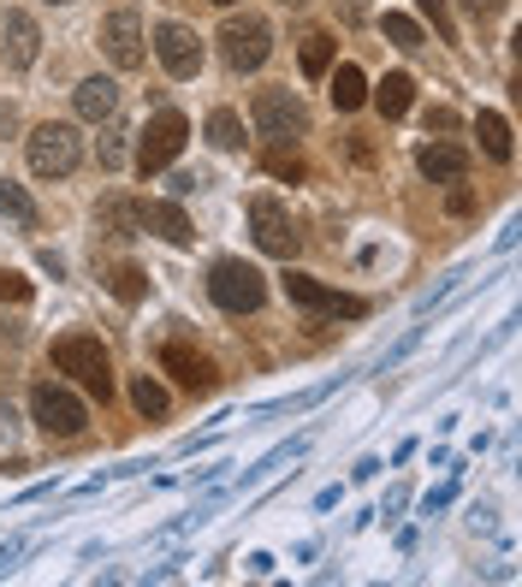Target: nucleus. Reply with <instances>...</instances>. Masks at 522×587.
<instances>
[{
  "label": "nucleus",
  "mask_w": 522,
  "mask_h": 587,
  "mask_svg": "<svg viewBox=\"0 0 522 587\" xmlns=\"http://www.w3.org/2000/svg\"><path fill=\"white\" fill-rule=\"evenodd\" d=\"M250 232H256L261 256L292 261L297 249H303V232H297V219H292V208H285L280 196H250Z\"/></svg>",
  "instance_id": "nucleus-9"
},
{
  "label": "nucleus",
  "mask_w": 522,
  "mask_h": 587,
  "mask_svg": "<svg viewBox=\"0 0 522 587\" xmlns=\"http://www.w3.org/2000/svg\"><path fill=\"white\" fill-rule=\"evenodd\" d=\"M95 36H101V54L113 60V71H137L143 66V19H137V7L107 12Z\"/></svg>",
  "instance_id": "nucleus-10"
},
{
  "label": "nucleus",
  "mask_w": 522,
  "mask_h": 587,
  "mask_svg": "<svg viewBox=\"0 0 522 587\" xmlns=\"http://www.w3.org/2000/svg\"><path fill=\"white\" fill-rule=\"evenodd\" d=\"M428 131H457V113L452 108H433L428 113Z\"/></svg>",
  "instance_id": "nucleus-33"
},
{
  "label": "nucleus",
  "mask_w": 522,
  "mask_h": 587,
  "mask_svg": "<svg viewBox=\"0 0 522 587\" xmlns=\"http://www.w3.org/2000/svg\"><path fill=\"white\" fill-rule=\"evenodd\" d=\"M208 297L220 303L226 315H256L261 303H268V279H261L250 261L226 256V261H214V268H208Z\"/></svg>",
  "instance_id": "nucleus-6"
},
{
  "label": "nucleus",
  "mask_w": 522,
  "mask_h": 587,
  "mask_svg": "<svg viewBox=\"0 0 522 587\" xmlns=\"http://www.w3.org/2000/svg\"><path fill=\"white\" fill-rule=\"evenodd\" d=\"M0 380H7V357H0Z\"/></svg>",
  "instance_id": "nucleus-36"
},
{
  "label": "nucleus",
  "mask_w": 522,
  "mask_h": 587,
  "mask_svg": "<svg viewBox=\"0 0 522 587\" xmlns=\"http://www.w3.org/2000/svg\"><path fill=\"white\" fill-rule=\"evenodd\" d=\"M0 303H31V279H19L12 268H0Z\"/></svg>",
  "instance_id": "nucleus-30"
},
{
  "label": "nucleus",
  "mask_w": 522,
  "mask_h": 587,
  "mask_svg": "<svg viewBox=\"0 0 522 587\" xmlns=\"http://www.w3.org/2000/svg\"><path fill=\"white\" fill-rule=\"evenodd\" d=\"M268 172L273 179H285V184H303V155H297V143H268Z\"/></svg>",
  "instance_id": "nucleus-27"
},
{
  "label": "nucleus",
  "mask_w": 522,
  "mask_h": 587,
  "mask_svg": "<svg viewBox=\"0 0 522 587\" xmlns=\"http://www.w3.org/2000/svg\"><path fill=\"white\" fill-rule=\"evenodd\" d=\"M0 48H7V66L12 71H31L36 54H42V31L31 12H7V24H0Z\"/></svg>",
  "instance_id": "nucleus-14"
},
{
  "label": "nucleus",
  "mask_w": 522,
  "mask_h": 587,
  "mask_svg": "<svg viewBox=\"0 0 522 587\" xmlns=\"http://www.w3.org/2000/svg\"><path fill=\"white\" fill-rule=\"evenodd\" d=\"M95 232L107 244H130V238H143V202H130V196H101V208H95Z\"/></svg>",
  "instance_id": "nucleus-13"
},
{
  "label": "nucleus",
  "mask_w": 522,
  "mask_h": 587,
  "mask_svg": "<svg viewBox=\"0 0 522 587\" xmlns=\"http://www.w3.org/2000/svg\"><path fill=\"white\" fill-rule=\"evenodd\" d=\"M285 297L297 303V309H309V315H332V320H362L368 315V303L351 297V291H339V285H321L315 273H297V268H285Z\"/></svg>",
  "instance_id": "nucleus-8"
},
{
  "label": "nucleus",
  "mask_w": 522,
  "mask_h": 587,
  "mask_svg": "<svg viewBox=\"0 0 522 587\" xmlns=\"http://www.w3.org/2000/svg\"><path fill=\"white\" fill-rule=\"evenodd\" d=\"M445 214H457V219H463V214H475V190L463 184V179L452 184V196H445Z\"/></svg>",
  "instance_id": "nucleus-31"
},
{
  "label": "nucleus",
  "mask_w": 522,
  "mask_h": 587,
  "mask_svg": "<svg viewBox=\"0 0 522 587\" xmlns=\"http://www.w3.org/2000/svg\"><path fill=\"white\" fill-rule=\"evenodd\" d=\"M202 184H208V172H172V196H191Z\"/></svg>",
  "instance_id": "nucleus-32"
},
{
  "label": "nucleus",
  "mask_w": 522,
  "mask_h": 587,
  "mask_svg": "<svg viewBox=\"0 0 522 587\" xmlns=\"http://www.w3.org/2000/svg\"><path fill=\"white\" fill-rule=\"evenodd\" d=\"M48 7H66V0H48Z\"/></svg>",
  "instance_id": "nucleus-37"
},
{
  "label": "nucleus",
  "mask_w": 522,
  "mask_h": 587,
  "mask_svg": "<svg viewBox=\"0 0 522 587\" xmlns=\"http://www.w3.org/2000/svg\"><path fill=\"white\" fill-rule=\"evenodd\" d=\"M250 125L261 143H297V137H309V108L297 101V90H256Z\"/></svg>",
  "instance_id": "nucleus-3"
},
{
  "label": "nucleus",
  "mask_w": 522,
  "mask_h": 587,
  "mask_svg": "<svg viewBox=\"0 0 522 587\" xmlns=\"http://www.w3.org/2000/svg\"><path fill=\"white\" fill-rule=\"evenodd\" d=\"M101 279H107V291H113L120 303H143V297H149V273L130 268V261H113V268L101 273Z\"/></svg>",
  "instance_id": "nucleus-22"
},
{
  "label": "nucleus",
  "mask_w": 522,
  "mask_h": 587,
  "mask_svg": "<svg viewBox=\"0 0 522 587\" xmlns=\"http://www.w3.org/2000/svg\"><path fill=\"white\" fill-rule=\"evenodd\" d=\"M416 167H422V179H433V184H457V179H469V149H463V143H422V149H416Z\"/></svg>",
  "instance_id": "nucleus-15"
},
{
  "label": "nucleus",
  "mask_w": 522,
  "mask_h": 587,
  "mask_svg": "<svg viewBox=\"0 0 522 587\" xmlns=\"http://www.w3.org/2000/svg\"><path fill=\"white\" fill-rule=\"evenodd\" d=\"M416 12L440 31V42H457V19H452V0H416Z\"/></svg>",
  "instance_id": "nucleus-28"
},
{
  "label": "nucleus",
  "mask_w": 522,
  "mask_h": 587,
  "mask_svg": "<svg viewBox=\"0 0 522 587\" xmlns=\"http://www.w3.org/2000/svg\"><path fill=\"white\" fill-rule=\"evenodd\" d=\"M143 232H155V238L172 244V249H191V238H196L179 202H143Z\"/></svg>",
  "instance_id": "nucleus-16"
},
{
  "label": "nucleus",
  "mask_w": 522,
  "mask_h": 587,
  "mask_svg": "<svg viewBox=\"0 0 522 587\" xmlns=\"http://www.w3.org/2000/svg\"><path fill=\"white\" fill-rule=\"evenodd\" d=\"M71 101H78V120H90V125H107L113 113H120V83H113V78H83V83H78V95H71Z\"/></svg>",
  "instance_id": "nucleus-17"
},
{
  "label": "nucleus",
  "mask_w": 522,
  "mask_h": 587,
  "mask_svg": "<svg viewBox=\"0 0 522 587\" xmlns=\"http://www.w3.org/2000/svg\"><path fill=\"white\" fill-rule=\"evenodd\" d=\"M268 54H273V24L268 19H256V12H231V19L220 24V60L231 71H261L268 66Z\"/></svg>",
  "instance_id": "nucleus-7"
},
{
  "label": "nucleus",
  "mask_w": 522,
  "mask_h": 587,
  "mask_svg": "<svg viewBox=\"0 0 522 587\" xmlns=\"http://www.w3.org/2000/svg\"><path fill=\"white\" fill-rule=\"evenodd\" d=\"M161 374H172L184 392H191V398H208V392L220 386V374H214V362L202 357L196 345H184V339H167V345H161Z\"/></svg>",
  "instance_id": "nucleus-12"
},
{
  "label": "nucleus",
  "mask_w": 522,
  "mask_h": 587,
  "mask_svg": "<svg viewBox=\"0 0 522 587\" xmlns=\"http://www.w3.org/2000/svg\"><path fill=\"white\" fill-rule=\"evenodd\" d=\"M48 357H54V369H60L71 386H83L90 398H113V357L101 339H90V332H60Z\"/></svg>",
  "instance_id": "nucleus-1"
},
{
  "label": "nucleus",
  "mask_w": 522,
  "mask_h": 587,
  "mask_svg": "<svg viewBox=\"0 0 522 587\" xmlns=\"http://www.w3.org/2000/svg\"><path fill=\"white\" fill-rule=\"evenodd\" d=\"M463 7H469L475 19H492V12H504V0H463Z\"/></svg>",
  "instance_id": "nucleus-34"
},
{
  "label": "nucleus",
  "mask_w": 522,
  "mask_h": 587,
  "mask_svg": "<svg viewBox=\"0 0 522 587\" xmlns=\"http://www.w3.org/2000/svg\"><path fill=\"white\" fill-rule=\"evenodd\" d=\"M184 143H191V120H184L179 108H161L149 125H143V143H137V172L143 179H161L172 160L184 155Z\"/></svg>",
  "instance_id": "nucleus-5"
},
{
  "label": "nucleus",
  "mask_w": 522,
  "mask_h": 587,
  "mask_svg": "<svg viewBox=\"0 0 522 587\" xmlns=\"http://www.w3.org/2000/svg\"><path fill=\"white\" fill-rule=\"evenodd\" d=\"M155 60H161L167 78H196L202 71V36L191 24H155Z\"/></svg>",
  "instance_id": "nucleus-11"
},
{
  "label": "nucleus",
  "mask_w": 522,
  "mask_h": 587,
  "mask_svg": "<svg viewBox=\"0 0 522 587\" xmlns=\"http://www.w3.org/2000/svg\"><path fill=\"white\" fill-rule=\"evenodd\" d=\"M214 7H226V12H231V7H238V0H214Z\"/></svg>",
  "instance_id": "nucleus-35"
},
{
  "label": "nucleus",
  "mask_w": 522,
  "mask_h": 587,
  "mask_svg": "<svg viewBox=\"0 0 522 587\" xmlns=\"http://www.w3.org/2000/svg\"><path fill=\"white\" fill-rule=\"evenodd\" d=\"M130 404H137L143 409V416H149V421H161L167 416V386H161V380H155V374H137V380H130Z\"/></svg>",
  "instance_id": "nucleus-25"
},
{
  "label": "nucleus",
  "mask_w": 522,
  "mask_h": 587,
  "mask_svg": "<svg viewBox=\"0 0 522 587\" xmlns=\"http://www.w3.org/2000/svg\"><path fill=\"white\" fill-rule=\"evenodd\" d=\"M285 7H303V0H285Z\"/></svg>",
  "instance_id": "nucleus-38"
},
{
  "label": "nucleus",
  "mask_w": 522,
  "mask_h": 587,
  "mask_svg": "<svg viewBox=\"0 0 522 587\" xmlns=\"http://www.w3.org/2000/svg\"><path fill=\"white\" fill-rule=\"evenodd\" d=\"M31 172L36 179H71L78 172V160H83V137H78V125H66V120H48V125H36L31 131Z\"/></svg>",
  "instance_id": "nucleus-4"
},
{
  "label": "nucleus",
  "mask_w": 522,
  "mask_h": 587,
  "mask_svg": "<svg viewBox=\"0 0 522 587\" xmlns=\"http://www.w3.org/2000/svg\"><path fill=\"white\" fill-rule=\"evenodd\" d=\"M332 54H339V42H332L327 31H309V36H303V48H297L303 78H327V71H332Z\"/></svg>",
  "instance_id": "nucleus-21"
},
{
  "label": "nucleus",
  "mask_w": 522,
  "mask_h": 587,
  "mask_svg": "<svg viewBox=\"0 0 522 587\" xmlns=\"http://www.w3.org/2000/svg\"><path fill=\"white\" fill-rule=\"evenodd\" d=\"M475 137H481L487 160H511V155H517V143H511V120H504V113H492V108L475 113Z\"/></svg>",
  "instance_id": "nucleus-20"
},
{
  "label": "nucleus",
  "mask_w": 522,
  "mask_h": 587,
  "mask_svg": "<svg viewBox=\"0 0 522 587\" xmlns=\"http://www.w3.org/2000/svg\"><path fill=\"white\" fill-rule=\"evenodd\" d=\"M381 36L392 42V48H404V54H416V48H428V36H422V24L410 19V12H381Z\"/></svg>",
  "instance_id": "nucleus-23"
},
{
  "label": "nucleus",
  "mask_w": 522,
  "mask_h": 587,
  "mask_svg": "<svg viewBox=\"0 0 522 587\" xmlns=\"http://www.w3.org/2000/svg\"><path fill=\"white\" fill-rule=\"evenodd\" d=\"M0 214H7L12 226H42V208L31 202V190L12 184V179H0Z\"/></svg>",
  "instance_id": "nucleus-24"
},
{
  "label": "nucleus",
  "mask_w": 522,
  "mask_h": 587,
  "mask_svg": "<svg viewBox=\"0 0 522 587\" xmlns=\"http://www.w3.org/2000/svg\"><path fill=\"white\" fill-rule=\"evenodd\" d=\"M368 95H374V108H381L386 120H404V113L416 108V78H410V71H386Z\"/></svg>",
  "instance_id": "nucleus-19"
},
{
  "label": "nucleus",
  "mask_w": 522,
  "mask_h": 587,
  "mask_svg": "<svg viewBox=\"0 0 522 587\" xmlns=\"http://www.w3.org/2000/svg\"><path fill=\"white\" fill-rule=\"evenodd\" d=\"M327 95H332V108L339 113H356L362 101H368V78H362V66H351V60H339L327 71Z\"/></svg>",
  "instance_id": "nucleus-18"
},
{
  "label": "nucleus",
  "mask_w": 522,
  "mask_h": 587,
  "mask_svg": "<svg viewBox=\"0 0 522 587\" xmlns=\"http://www.w3.org/2000/svg\"><path fill=\"white\" fill-rule=\"evenodd\" d=\"M101 167H107V172H120V167H125V131H120V125L101 131Z\"/></svg>",
  "instance_id": "nucleus-29"
},
{
  "label": "nucleus",
  "mask_w": 522,
  "mask_h": 587,
  "mask_svg": "<svg viewBox=\"0 0 522 587\" xmlns=\"http://www.w3.org/2000/svg\"><path fill=\"white\" fill-rule=\"evenodd\" d=\"M208 143H214V149H243V120H238V113H231V108H214L208 113Z\"/></svg>",
  "instance_id": "nucleus-26"
},
{
  "label": "nucleus",
  "mask_w": 522,
  "mask_h": 587,
  "mask_svg": "<svg viewBox=\"0 0 522 587\" xmlns=\"http://www.w3.org/2000/svg\"><path fill=\"white\" fill-rule=\"evenodd\" d=\"M31 421L48 439H78L90 428V409H83V398L71 386H60V380H36L31 386Z\"/></svg>",
  "instance_id": "nucleus-2"
}]
</instances>
